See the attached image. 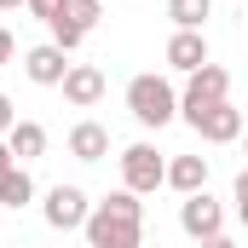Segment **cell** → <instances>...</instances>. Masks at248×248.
<instances>
[{
  "mask_svg": "<svg viewBox=\"0 0 248 248\" xmlns=\"http://www.w3.org/2000/svg\"><path fill=\"white\" fill-rule=\"evenodd\" d=\"M168 185V162L156 156V144H127L122 150V190L133 196H150V190Z\"/></svg>",
  "mask_w": 248,
  "mask_h": 248,
  "instance_id": "obj_5",
  "label": "cell"
},
{
  "mask_svg": "<svg viewBox=\"0 0 248 248\" xmlns=\"http://www.w3.org/2000/svg\"><path fill=\"white\" fill-rule=\"evenodd\" d=\"M202 63H208V35H202V29H173V35H168V69L196 75Z\"/></svg>",
  "mask_w": 248,
  "mask_h": 248,
  "instance_id": "obj_10",
  "label": "cell"
},
{
  "mask_svg": "<svg viewBox=\"0 0 248 248\" xmlns=\"http://www.w3.org/2000/svg\"><path fill=\"white\" fill-rule=\"evenodd\" d=\"M81 231L87 248H144V202L133 190H110L104 202H93V219Z\"/></svg>",
  "mask_w": 248,
  "mask_h": 248,
  "instance_id": "obj_1",
  "label": "cell"
},
{
  "mask_svg": "<svg viewBox=\"0 0 248 248\" xmlns=\"http://www.w3.org/2000/svg\"><path fill=\"white\" fill-rule=\"evenodd\" d=\"M168 17H173V29H202L214 17V0H168Z\"/></svg>",
  "mask_w": 248,
  "mask_h": 248,
  "instance_id": "obj_16",
  "label": "cell"
},
{
  "mask_svg": "<svg viewBox=\"0 0 248 248\" xmlns=\"http://www.w3.org/2000/svg\"><path fill=\"white\" fill-rule=\"evenodd\" d=\"M41 214H46L52 231H81V225L93 219V196H87L81 185H52L46 202H41Z\"/></svg>",
  "mask_w": 248,
  "mask_h": 248,
  "instance_id": "obj_6",
  "label": "cell"
},
{
  "mask_svg": "<svg viewBox=\"0 0 248 248\" xmlns=\"http://www.w3.org/2000/svg\"><path fill=\"white\" fill-rule=\"evenodd\" d=\"M17 58V41H12V29H0V69Z\"/></svg>",
  "mask_w": 248,
  "mask_h": 248,
  "instance_id": "obj_19",
  "label": "cell"
},
{
  "mask_svg": "<svg viewBox=\"0 0 248 248\" xmlns=\"http://www.w3.org/2000/svg\"><path fill=\"white\" fill-rule=\"evenodd\" d=\"M127 110H133L139 127H168L173 116H179V87H173L168 75L144 69V75L127 81Z\"/></svg>",
  "mask_w": 248,
  "mask_h": 248,
  "instance_id": "obj_2",
  "label": "cell"
},
{
  "mask_svg": "<svg viewBox=\"0 0 248 248\" xmlns=\"http://www.w3.org/2000/svg\"><path fill=\"white\" fill-rule=\"evenodd\" d=\"M196 248H237V243H231V237L219 231V237H208V243H196Z\"/></svg>",
  "mask_w": 248,
  "mask_h": 248,
  "instance_id": "obj_21",
  "label": "cell"
},
{
  "mask_svg": "<svg viewBox=\"0 0 248 248\" xmlns=\"http://www.w3.org/2000/svg\"><path fill=\"white\" fill-rule=\"evenodd\" d=\"M58 6H63V0H29V17H41V23H52V17H58Z\"/></svg>",
  "mask_w": 248,
  "mask_h": 248,
  "instance_id": "obj_17",
  "label": "cell"
},
{
  "mask_svg": "<svg viewBox=\"0 0 248 248\" xmlns=\"http://www.w3.org/2000/svg\"><path fill=\"white\" fill-rule=\"evenodd\" d=\"M69 156H75V162H104V156H110V127L75 122L69 127Z\"/></svg>",
  "mask_w": 248,
  "mask_h": 248,
  "instance_id": "obj_12",
  "label": "cell"
},
{
  "mask_svg": "<svg viewBox=\"0 0 248 248\" xmlns=\"http://www.w3.org/2000/svg\"><path fill=\"white\" fill-rule=\"evenodd\" d=\"M237 219H243V231H248V202H237Z\"/></svg>",
  "mask_w": 248,
  "mask_h": 248,
  "instance_id": "obj_24",
  "label": "cell"
},
{
  "mask_svg": "<svg viewBox=\"0 0 248 248\" xmlns=\"http://www.w3.org/2000/svg\"><path fill=\"white\" fill-rule=\"evenodd\" d=\"M29 202H35V179H29V168H23V162H12V168L0 173V208H12V214H17V208H29Z\"/></svg>",
  "mask_w": 248,
  "mask_h": 248,
  "instance_id": "obj_15",
  "label": "cell"
},
{
  "mask_svg": "<svg viewBox=\"0 0 248 248\" xmlns=\"http://www.w3.org/2000/svg\"><path fill=\"white\" fill-rule=\"evenodd\" d=\"M219 104H231V75L219 69V63H202L196 75H185V87H179V116L190 127L202 122L208 110H219Z\"/></svg>",
  "mask_w": 248,
  "mask_h": 248,
  "instance_id": "obj_3",
  "label": "cell"
},
{
  "mask_svg": "<svg viewBox=\"0 0 248 248\" xmlns=\"http://www.w3.org/2000/svg\"><path fill=\"white\" fill-rule=\"evenodd\" d=\"M6 144H12V156L29 168V162H41V156H46V127H41V122H17L12 133H6Z\"/></svg>",
  "mask_w": 248,
  "mask_h": 248,
  "instance_id": "obj_14",
  "label": "cell"
},
{
  "mask_svg": "<svg viewBox=\"0 0 248 248\" xmlns=\"http://www.w3.org/2000/svg\"><path fill=\"white\" fill-rule=\"evenodd\" d=\"M168 185L179 190V196L208 190V156H173V162H168Z\"/></svg>",
  "mask_w": 248,
  "mask_h": 248,
  "instance_id": "obj_13",
  "label": "cell"
},
{
  "mask_svg": "<svg viewBox=\"0 0 248 248\" xmlns=\"http://www.w3.org/2000/svg\"><path fill=\"white\" fill-rule=\"evenodd\" d=\"M98 17H104V0H63L58 17L46 23L52 29V46H63V52H75L93 29H98Z\"/></svg>",
  "mask_w": 248,
  "mask_h": 248,
  "instance_id": "obj_4",
  "label": "cell"
},
{
  "mask_svg": "<svg viewBox=\"0 0 248 248\" xmlns=\"http://www.w3.org/2000/svg\"><path fill=\"white\" fill-rule=\"evenodd\" d=\"M23 75H29L35 87H63V75H69V52L52 46V41H41V46L23 52Z\"/></svg>",
  "mask_w": 248,
  "mask_h": 248,
  "instance_id": "obj_8",
  "label": "cell"
},
{
  "mask_svg": "<svg viewBox=\"0 0 248 248\" xmlns=\"http://www.w3.org/2000/svg\"><path fill=\"white\" fill-rule=\"evenodd\" d=\"M23 6H29V0H0V17H6V12H23Z\"/></svg>",
  "mask_w": 248,
  "mask_h": 248,
  "instance_id": "obj_23",
  "label": "cell"
},
{
  "mask_svg": "<svg viewBox=\"0 0 248 248\" xmlns=\"http://www.w3.org/2000/svg\"><path fill=\"white\" fill-rule=\"evenodd\" d=\"M12 127H17V110H12V98H6V93H0V139H6V133H12Z\"/></svg>",
  "mask_w": 248,
  "mask_h": 248,
  "instance_id": "obj_18",
  "label": "cell"
},
{
  "mask_svg": "<svg viewBox=\"0 0 248 248\" xmlns=\"http://www.w3.org/2000/svg\"><path fill=\"white\" fill-rule=\"evenodd\" d=\"M243 150H248V127H243Z\"/></svg>",
  "mask_w": 248,
  "mask_h": 248,
  "instance_id": "obj_25",
  "label": "cell"
},
{
  "mask_svg": "<svg viewBox=\"0 0 248 248\" xmlns=\"http://www.w3.org/2000/svg\"><path fill=\"white\" fill-rule=\"evenodd\" d=\"M104 87H110V81H104L98 63H69V75H63V98H69L75 110H93V104L104 98Z\"/></svg>",
  "mask_w": 248,
  "mask_h": 248,
  "instance_id": "obj_9",
  "label": "cell"
},
{
  "mask_svg": "<svg viewBox=\"0 0 248 248\" xmlns=\"http://www.w3.org/2000/svg\"><path fill=\"white\" fill-rule=\"evenodd\" d=\"M231 202H248V168L237 173V185H231Z\"/></svg>",
  "mask_w": 248,
  "mask_h": 248,
  "instance_id": "obj_20",
  "label": "cell"
},
{
  "mask_svg": "<svg viewBox=\"0 0 248 248\" xmlns=\"http://www.w3.org/2000/svg\"><path fill=\"white\" fill-rule=\"evenodd\" d=\"M12 162H17V156H12V144H6V139H0V173H6V168H12Z\"/></svg>",
  "mask_w": 248,
  "mask_h": 248,
  "instance_id": "obj_22",
  "label": "cell"
},
{
  "mask_svg": "<svg viewBox=\"0 0 248 248\" xmlns=\"http://www.w3.org/2000/svg\"><path fill=\"white\" fill-rule=\"evenodd\" d=\"M196 133H202V144H237L243 139V110L237 104H219V110H208L196 122Z\"/></svg>",
  "mask_w": 248,
  "mask_h": 248,
  "instance_id": "obj_11",
  "label": "cell"
},
{
  "mask_svg": "<svg viewBox=\"0 0 248 248\" xmlns=\"http://www.w3.org/2000/svg\"><path fill=\"white\" fill-rule=\"evenodd\" d=\"M179 231H185L190 243L219 237V231H225V208H219L208 190H196V196H185V202H179Z\"/></svg>",
  "mask_w": 248,
  "mask_h": 248,
  "instance_id": "obj_7",
  "label": "cell"
}]
</instances>
